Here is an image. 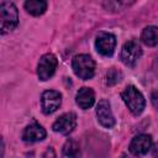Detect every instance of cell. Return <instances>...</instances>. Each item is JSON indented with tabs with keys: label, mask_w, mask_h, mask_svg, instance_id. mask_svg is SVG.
I'll return each mask as SVG.
<instances>
[{
	"label": "cell",
	"mask_w": 158,
	"mask_h": 158,
	"mask_svg": "<svg viewBox=\"0 0 158 158\" xmlns=\"http://www.w3.org/2000/svg\"><path fill=\"white\" fill-rule=\"evenodd\" d=\"M0 28L1 35L12 31L19 23V12L14 2L1 1L0 2Z\"/></svg>",
	"instance_id": "cell-1"
},
{
	"label": "cell",
	"mask_w": 158,
	"mask_h": 158,
	"mask_svg": "<svg viewBox=\"0 0 158 158\" xmlns=\"http://www.w3.org/2000/svg\"><path fill=\"white\" fill-rule=\"evenodd\" d=\"M121 98L123 100V102L126 104V106L128 107V110L138 116L139 114H142L144 106H146V100L144 96L142 95V93L133 85H128L125 88V90L121 93Z\"/></svg>",
	"instance_id": "cell-2"
},
{
	"label": "cell",
	"mask_w": 158,
	"mask_h": 158,
	"mask_svg": "<svg viewBox=\"0 0 158 158\" xmlns=\"http://www.w3.org/2000/svg\"><path fill=\"white\" fill-rule=\"evenodd\" d=\"M72 68L77 77L83 80H88L94 77L95 62L88 54H78L72 60Z\"/></svg>",
	"instance_id": "cell-3"
},
{
	"label": "cell",
	"mask_w": 158,
	"mask_h": 158,
	"mask_svg": "<svg viewBox=\"0 0 158 158\" xmlns=\"http://www.w3.org/2000/svg\"><path fill=\"white\" fill-rule=\"evenodd\" d=\"M57 65H58V60L54 54H52V53L43 54L37 65V75H38L40 80H42V81L48 80L54 74Z\"/></svg>",
	"instance_id": "cell-4"
},
{
	"label": "cell",
	"mask_w": 158,
	"mask_h": 158,
	"mask_svg": "<svg viewBox=\"0 0 158 158\" xmlns=\"http://www.w3.org/2000/svg\"><path fill=\"white\" fill-rule=\"evenodd\" d=\"M142 56V48L135 40L126 42L121 49V60L127 67H133Z\"/></svg>",
	"instance_id": "cell-5"
},
{
	"label": "cell",
	"mask_w": 158,
	"mask_h": 158,
	"mask_svg": "<svg viewBox=\"0 0 158 158\" xmlns=\"http://www.w3.org/2000/svg\"><path fill=\"white\" fill-rule=\"evenodd\" d=\"M95 47L100 54L105 57H110L112 56L115 47H116V37L109 32H100L96 36Z\"/></svg>",
	"instance_id": "cell-6"
},
{
	"label": "cell",
	"mask_w": 158,
	"mask_h": 158,
	"mask_svg": "<svg viewBox=\"0 0 158 158\" xmlns=\"http://www.w3.org/2000/svg\"><path fill=\"white\" fill-rule=\"evenodd\" d=\"M60 102H62V95L59 91L56 90H46L41 96L42 111L46 115L57 111V109L60 106Z\"/></svg>",
	"instance_id": "cell-7"
},
{
	"label": "cell",
	"mask_w": 158,
	"mask_h": 158,
	"mask_svg": "<svg viewBox=\"0 0 158 158\" xmlns=\"http://www.w3.org/2000/svg\"><path fill=\"white\" fill-rule=\"evenodd\" d=\"M130 152L136 157H142L152 148V137L146 133H141L132 138L130 143Z\"/></svg>",
	"instance_id": "cell-8"
},
{
	"label": "cell",
	"mask_w": 158,
	"mask_h": 158,
	"mask_svg": "<svg viewBox=\"0 0 158 158\" xmlns=\"http://www.w3.org/2000/svg\"><path fill=\"white\" fill-rule=\"evenodd\" d=\"M75 126H77V115L74 112H65L54 121L52 128L54 132L68 135L75 128Z\"/></svg>",
	"instance_id": "cell-9"
},
{
	"label": "cell",
	"mask_w": 158,
	"mask_h": 158,
	"mask_svg": "<svg viewBox=\"0 0 158 158\" xmlns=\"http://www.w3.org/2000/svg\"><path fill=\"white\" fill-rule=\"evenodd\" d=\"M96 116H98V121L106 128H111L116 122L107 100L99 101V104L96 105Z\"/></svg>",
	"instance_id": "cell-10"
},
{
	"label": "cell",
	"mask_w": 158,
	"mask_h": 158,
	"mask_svg": "<svg viewBox=\"0 0 158 158\" xmlns=\"http://www.w3.org/2000/svg\"><path fill=\"white\" fill-rule=\"evenodd\" d=\"M44 137H46V130L36 122L28 125L23 130V133H22V139L25 142H30V143L42 141Z\"/></svg>",
	"instance_id": "cell-11"
},
{
	"label": "cell",
	"mask_w": 158,
	"mask_h": 158,
	"mask_svg": "<svg viewBox=\"0 0 158 158\" xmlns=\"http://www.w3.org/2000/svg\"><path fill=\"white\" fill-rule=\"evenodd\" d=\"M75 101L79 105V107H81L84 110L91 107L94 105V102H95V94H94L93 89L86 88V86L79 89V91L77 93Z\"/></svg>",
	"instance_id": "cell-12"
},
{
	"label": "cell",
	"mask_w": 158,
	"mask_h": 158,
	"mask_svg": "<svg viewBox=\"0 0 158 158\" xmlns=\"http://www.w3.org/2000/svg\"><path fill=\"white\" fill-rule=\"evenodd\" d=\"M141 40L146 46L154 47L158 44V27L157 26H147L141 33Z\"/></svg>",
	"instance_id": "cell-13"
},
{
	"label": "cell",
	"mask_w": 158,
	"mask_h": 158,
	"mask_svg": "<svg viewBox=\"0 0 158 158\" xmlns=\"http://www.w3.org/2000/svg\"><path fill=\"white\" fill-rule=\"evenodd\" d=\"M25 9L28 14L33 16H40L46 11L47 2L43 0H27L25 2Z\"/></svg>",
	"instance_id": "cell-14"
},
{
	"label": "cell",
	"mask_w": 158,
	"mask_h": 158,
	"mask_svg": "<svg viewBox=\"0 0 158 158\" xmlns=\"http://www.w3.org/2000/svg\"><path fill=\"white\" fill-rule=\"evenodd\" d=\"M62 158H80V148L73 139H68L62 149Z\"/></svg>",
	"instance_id": "cell-15"
},
{
	"label": "cell",
	"mask_w": 158,
	"mask_h": 158,
	"mask_svg": "<svg viewBox=\"0 0 158 158\" xmlns=\"http://www.w3.org/2000/svg\"><path fill=\"white\" fill-rule=\"evenodd\" d=\"M122 78V73L120 70H117L116 68H110L106 73V84L107 85H114L116 83H118Z\"/></svg>",
	"instance_id": "cell-16"
},
{
	"label": "cell",
	"mask_w": 158,
	"mask_h": 158,
	"mask_svg": "<svg viewBox=\"0 0 158 158\" xmlns=\"http://www.w3.org/2000/svg\"><path fill=\"white\" fill-rule=\"evenodd\" d=\"M151 101H152L153 106L158 110V90H154V91L152 93V95H151Z\"/></svg>",
	"instance_id": "cell-17"
},
{
	"label": "cell",
	"mask_w": 158,
	"mask_h": 158,
	"mask_svg": "<svg viewBox=\"0 0 158 158\" xmlns=\"http://www.w3.org/2000/svg\"><path fill=\"white\" fill-rule=\"evenodd\" d=\"M42 158H57L56 157V153H54V149L53 148H47L46 149V152L43 153V156H42Z\"/></svg>",
	"instance_id": "cell-18"
},
{
	"label": "cell",
	"mask_w": 158,
	"mask_h": 158,
	"mask_svg": "<svg viewBox=\"0 0 158 158\" xmlns=\"http://www.w3.org/2000/svg\"><path fill=\"white\" fill-rule=\"evenodd\" d=\"M152 156L153 158H158V142L152 146Z\"/></svg>",
	"instance_id": "cell-19"
},
{
	"label": "cell",
	"mask_w": 158,
	"mask_h": 158,
	"mask_svg": "<svg viewBox=\"0 0 158 158\" xmlns=\"http://www.w3.org/2000/svg\"><path fill=\"white\" fill-rule=\"evenodd\" d=\"M121 158H128V157H127V156H122Z\"/></svg>",
	"instance_id": "cell-20"
}]
</instances>
